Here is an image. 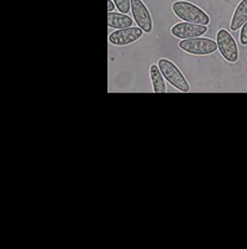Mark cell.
I'll return each mask as SVG.
<instances>
[{
	"label": "cell",
	"instance_id": "cell-1",
	"mask_svg": "<svg viewBox=\"0 0 247 249\" xmlns=\"http://www.w3.org/2000/svg\"><path fill=\"white\" fill-rule=\"evenodd\" d=\"M172 10L178 19L187 22H193L199 25H209L210 17L200 6L187 1V0H177L172 4Z\"/></svg>",
	"mask_w": 247,
	"mask_h": 249
},
{
	"label": "cell",
	"instance_id": "cell-2",
	"mask_svg": "<svg viewBox=\"0 0 247 249\" xmlns=\"http://www.w3.org/2000/svg\"><path fill=\"white\" fill-rule=\"evenodd\" d=\"M157 66L160 69V71L162 72L165 80L169 85L173 86L176 89L181 90V92H184V93L189 92V83H188L187 78L182 73V71L176 66V63L172 62L168 58H160L157 62Z\"/></svg>",
	"mask_w": 247,
	"mask_h": 249
},
{
	"label": "cell",
	"instance_id": "cell-3",
	"mask_svg": "<svg viewBox=\"0 0 247 249\" xmlns=\"http://www.w3.org/2000/svg\"><path fill=\"white\" fill-rule=\"evenodd\" d=\"M178 47L187 53L196 56H208L216 52L217 44L216 41L209 37H194L181 40L178 42Z\"/></svg>",
	"mask_w": 247,
	"mask_h": 249
},
{
	"label": "cell",
	"instance_id": "cell-4",
	"mask_svg": "<svg viewBox=\"0 0 247 249\" xmlns=\"http://www.w3.org/2000/svg\"><path fill=\"white\" fill-rule=\"evenodd\" d=\"M216 44L217 50L223 56L224 60L229 63H236L240 58L239 47H237L236 40L231 35L230 31L226 29H220L216 33Z\"/></svg>",
	"mask_w": 247,
	"mask_h": 249
},
{
	"label": "cell",
	"instance_id": "cell-5",
	"mask_svg": "<svg viewBox=\"0 0 247 249\" xmlns=\"http://www.w3.org/2000/svg\"><path fill=\"white\" fill-rule=\"evenodd\" d=\"M131 13L133 21L144 33L151 34L153 31L152 15L142 0H131Z\"/></svg>",
	"mask_w": 247,
	"mask_h": 249
},
{
	"label": "cell",
	"instance_id": "cell-6",
	"mask_svg": "<svg viewBox=\"0 0 247 249\" xmlns=\"http://www.w3.org/2000/svg\"><path fill=\"white\" fill-rule=\"evenodd\" d=\"M207 25L193 24V22L182 21L173 25L171 29V35L180 40H187V38L200 37L204 34H207Z\"/></svg>",
	"mask_w": 247,
	"mask_h": 249
},
{
	"label": "cell",
	"instance_id": "cell-7",
	"mask_svg": "<svg viewBox=\"0 0 247 249\" xmlns=\"http://www.w3.org/2000/svg\"><path fill=\"white\" fill-rule=\"evenodd\" d=\"M144 31L139 26H131L128 29H120L113 31L109 35V42L114 46H128L142 37Z\"/></svg>",
	"mask_w": 247,
	"mask_h": 249
},
{
	"label": "cell",
	"instance_id": "cell-8",
	"mask_svg": "<svg viewBox=\"0 0 247 249\" xmlns=\"http://www.w3.org/2000/svg\"><path fill=\"white\" fill-rule=\"evenodd\" d=\"M132 24H133V19H131L128 14L115 13V11H110V13H108L109 28L120 30V29L131 28Z\"/></svg>",
	"mask_w": 247,
	"mask_h": 249
},
{
	"label": "cell",
	"instance_id": "cell-9",
	"mask_svg": "<svg viewBox=\"0 0 247 249\" xmlns=\"http://www.w3.org/2000/svg\"><path fill=\"white\" fill-rule=\"evenodd\" d=\"M149 78H151V83H152V89L155 93H166L167 92V86L166 80L163 77L162 72L158 69L157 63H153L149 67Z\"/></svg>",
	"mask_w": 247,
	"mask_h": 249
},
{
	"label": "cell",
	"instance_id": "cell-10",
	"mask_svg": "<svg viewBox=\"0 0 247 249\" xmlns=\"http://www.w3.org/2000/svg\"><path fill=\"white\" fill-rule=\"evenodd\" d=\"M247 21V0H241L237 4L234 11L232 19L230 22V30L237 31L242 28V25Z\"/></svg>",
	"mask_w": 247,
	"mask_h": 249
},
{
	"label": "cell",
	"instance_id": "cell-11",
	"mask_svg": "<svg viewBox=\"0 0 247 249\" xmlns=\"http://www.w3.org/2000/svg\"><path fill=\"white\" fill-rule=\"evenodd\" d=\"M116 5V9L119 13L122 14H129V11H131V0H113Z\"/></svg>",
	"mask_w": 247,
	"mask_h": 249
},
{
	"label": "cell",
	"instance_id": "cell-12",
	"mask_svg": "<svg viewBox=\"0 0 247 249\" xmlns=\"http://www.w3.org/2000/svg\"><path fill=\"white\" fill-rule=\"evenodd\" d=\"M240 42L242 46H247V21L242 25V28L240 29Z\"/></svg>",
	"mask_w": 247,
	"mask_h": 249
},
{
	"label": "cell",
	"instance_id": "cell-13",
	"mask_svg": "<svg viewBox=\"0 0 247 249\" xmlns=\"http://www.w3.org/2000/svg\"><path fill=\"white\" fill-rule=\"evenodd\" d=\"M115 8H116V5H115L114 1H113V0H108V13L114 11Z\"/></svg>",
	"mask_w": 247,
	"mask_h": 249
}]
</instances>
